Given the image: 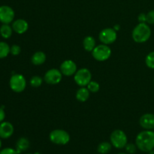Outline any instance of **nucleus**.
<instances>
[{
    "mask_svg": "<svg viewBox=\"0 0 154 154\" xmlns=\"http://www.w3.org/2000/svg\"><path fill=\"white\" fill-rule=\"evenodd\" d=\"M135 144L138 150L148 153L154 149V132L145 130L139 132L135 138Z\"/></svg>",
    "mask_w": 154,
    "mask_h": 154,
    "instance_id": "1",
    "label": "nucleus"
},
{
    "mask_svg": "<svg viewBox=\"0 0 154 154\" xmlns=\"http://www.w3.org/2000/svg\"><path fill=\"white\" fill-rule=\"evenodd\" d=\"M151 35V29L146 23H139L132 31V36L136 43H144L147 42Z\"/></svg>",
    "mask_w": 154,
    "mask_h": 154,
    "instance_id": "2",
    "label": "nucleus"
},
{
    "mask_svg": "<svg viewBox=\"0 0 154 154\" xmlns=\"http://www.w3.org/2000/svg\"><path fill=\"white\" fill-rule=\"evenodd\" d=\"M50 141L57 145H66L70 141V135L63 129H54L49 135Z\"/></svg>",
    "mask_w": 154,
    "mask_h": 154,
    "instance_id": "3",
    "label": "nucleus"
},
{
    "mask_svg": "<svg viewBox=\"0 0 154 154\" xmlns=\"http://www.w3.org/2000/svg\"><path fill=\"white\" fill-rule=\"evenodd\" d=\"M110 140H111V143L112 146H114L117 149L125 148L128 141L126 133L123 130H120V129L114 130L111 133Z\"/></svg>",
    "mask_w": 154,
    "mask_h": 154,
    "instance_id": "4",
    "label": "nucleus"
},
{
    "mask_svg": "<svg viewBox=\"0 0 154 154\" xmlns=\"http://www.w3.org/2000/svg\"><path fill=\"white\" fill-rule=\"evenodd\" d=\"M111 55V49L107 45H98L96 46L93 51L92 56L96 60L99 62L106 61L110 58Z\"/></svg>",
    "mask_w": 154,
    "mask_h": 154,
    "instance_id": "5",
    "label": "nucleus"
},
{
    "mask_svg": "<svg viewBox=\"0 0 154 154\" xmlns=\"http://www.w3.org/2000/svg\"><path fill=\"white\" fill-rule=\"evenodd\" d=\"M74 81L80 87H86L92 81V74L88 69L82 68L75 74Z\"/></svg>",
    "mask_w": 154,
    "mask_h": 154,
    "instance_id": "6",
    "label": "nucleus"
},
{
    "mask_svg": "<svg viewBox=\"0 0 154 154\" xmlns=\"http://www.w3.org/2000/svg\"><path fill=\"white\" fill-rule=\"evenodd\" d=\"M10 87L15 93H21L26 87V81L23 75L20 74H15L11 78L9 81Z\"/></svg>",
    "mask_w": 154,
    "mask_h": 154,
    "instance_id": "7",
    "label": "nucleus"
},
{
    "mask_svg": "<svg viewBox=\"0 0 154 154\" xmlns=\"http://www.w3.org/2000/svg\"><path fill=\"white\" fill-rule=\"evenodd\" d=\"M117 31L114 28H105L100 32L99 35V38L100 42L104 45H111L115 42L117 40Z\"/></svg>",
    "mask_w": 154,
    "mask_h": 154,
    "instance_id": "8",
    "label": "nucleus"
},
{
    "mask_svg": "<svg viewBox=\"0 0 154 154\" xmlns=\"http://www.w3.org/2000/svg\"><path fill=\"white\" fill-rule=\"evenodd\" d=\"M63 78V74L60 70L57 69H51L45 73L44 80L45 82L51 85H56L60 83Z\"/></svg>",
    "mask_w": 154,
    "mask_h": 154,
    "instance_id": "9",
    "label": "nucleus"
},
{
    "mask_svg": "<svg viewBox=\"0 0 154 154\" xmlns=\"http://www.w3.org/2000/svg\"><path fill=\"white\" fill-rule=\"evenodd\" d=\"M14 16V11L10 6H0V22L2 23V24H9L11 23Z\"/></svg>",
    "mask_w": 154,
    "mask_h": 154,
    "instance_id": "10",
    "label": "nucleus"
},
{
    "mask_svg": "<svg viewBox=\"0 0 154 154\" xmlns=\"http://www.w3.org/2000/svg\"><path fill=\"white\" fill-rule=\"evenodd\" d=\"M60 70L63 75L69 77L75 75L78 69L75 62L71 60H67L62 63V64L60 65Z\"/></svg>",
    "mask_w": 154,
    "mask_h": 154,
    "instance_id": "11",
    "label": "nucleus"
},
{
    "mask_svg": "<svg viewBox=\"0 0 154 154\" xmlns=\"http://www.w3.org/2000/svg\"><path fill=\"white\" fill-rule=\"evenodd\" d=\"M139 124L145 130L154 129V114L150 113L143 114L139 119Z\"/></svg>",
    "mask_w": 154,
    "mask_h": 154,
    "instance_id": "12",
    "label": "nucleus"
},
{
    "mask_svg": "<svg viewBox=\"0 0 154 154\" xmlns=\"http://www.w3.org/2000/svg\"><path fill=\"white\" fill-rule=\"evenodd\" d=\"M13 125L9 122H2L0 123V138L3 139L9 138L14 133Z\"/></svg>",
    "mask_w": 154,
    "mask_h": 154,
    "instance_id": "13",
    "label": "nucleus"
},
{
    "mask_svg": "<svg viewBox=\"0 0 154 154\" xmlns=\"http://www.w3.org/2000/svg\"><path fill=\"white\" fill-rule=\"evenodd\" d=\"M12 29L17 34H23L28 30L29 24L25 20L18 19L12 23Z\"/></svg>",
    "mask_w": 154,
    "mask_h": 154,
    "instance_id": "14",
    "label": "nucleus"
},
{
    "mask_svg": "<svg viewBox=\"0 0 154 154\" xmlns=\"http://www.w3.org/2000/svg\"><path fill=\"white\" fill-rule=\"evenodd\" d=\"M30 146V142L28 140V138H25V137H22V138H20L17 140L16 143V149L18 154L21 153L22 152L26 151L29 149Z\"/></svg>",
    "mask_w": 154,
    "mask_h": 154,
    "instance_id": "15",
    "label": "nucleus"
},
{
    "mask_svg": "<svg viewBox=\"0 0 154 154\" xmlns=\"http://www.w3.org/2000/svg\"><path fill=\"white\" fill-rule=\"evenodd\" d=\"M46 54L42 51H37L31 57V62L35 66H41L46 61Z\"/></svg>",
    "mask_w": 154,
    "mask_h": 154,
    "instance_id": "16",
    "label": "nucleus"
},
{
    "mask_svg": "<svg viewBox=\"0 0 154 154\" xmlns=\"http://www.w3.org/2000/svg\"><path fill=\"white\" fill-rule=\"evenodd\" d=\"M90 98V91L87 88L84 87H81L76 92V99L77 100L81 102H84L88 100Z\"/></svg>",
    "mask_w": 154,
    "mask_h": 154,
    "instance_id": "17",
    "label": "nucleus"
},
{
    "mask_svg": "<svg viewBox=\"0 0 154 154\" xmlns=\"http://www.w3.org/2000/svg\"><path fill=\"white\" fill-rule=\"evenodd\" d=\"M83 46L84 50L87 52H92L96 48V40L93 36H87L84 39Z\"/></svg>",
    "mask_w": 154,
    "mask_h": 154,
    "instance_id": "18",
    "label": "nucleus"
},
{
    "mask_svg": "<svg viewBox=\"0 0 154 154\" xmlns=\"http://www.w3.org/2000/svg\"><path fill=\"white\" fill-rule=\"evenodd\" d=\"M12 32L13 29L12 26H9V24H2L0 27V35L4 38H9L12 35Z\"/></svg>",
    "mask_w": 154,
    "mask_h": 154,
    "instance_id": "19",
    "label": "nucleus"
},
{
    "mask_svg": "<svg viewBox=\"0 0 154 154\" xmlns=\"http://www.w3.org/2000/svg\"><path fill=\"white\" fill-rule=\"evenodd\" d=\"M112 148V144L111 143L104 141V142L100 143L98 146L97 150L99 154H107L109 153Z\"/></svg>",
    "mask_w": 154,
    "mask_h": 154,
    "instance_id": "20",
    "label": "nucleus"
},
{
    "mask_svg": "<svg viewBox=\"0 0 154 154\" xmlns=\"http://www.w3.org/2000/svg\"><path fill=\"white\" fill-rule=\"evenodd\" d=\"M10 54V47L7 43L0 42V59L5 58Z\"/></svg>",
    "mask_w": 154,
    "mask_h": 154,
    "instance_id": "21",
    "label": "nucleus"
},
{
    "mask_svg": "<svg viewBox=\"0 0 154 154\" xmlns=\"http://www.w3.org/2000/svg\"><path fill=\"white\" fill-rule=\"evenodd\" d=\"M42 82H43V80L38 75H35L32 78L30 79V85L32 86L34 88H37V87H39L42 84Z\"/></svg>",
    "mask_w": 154,
    "mask_h": 154,
    "instance_id": "22",
    "label": "nucleus"
},
{
    "mask_svg": "<svg viewBox=\"0 0 154 154\" xmlns=\"http://www.w3.org/2000/svg\"><path fill=\"white\" fill-rule=\"evenodd\" d=\"M145 63L148 68L154 69V51L149 53L145 58Z\"/></svg>",
    "mask_w": 154,
    "mask_h": 154,
    "instance_id": "23",
    "label": "nucleus"
},
{
    "mask_svg": "<svg viewBox=\"0 0 154 154\" xmlns=\"http://www.w3.org/2000/svg\"><path fill=\"white\" fill-rule=\"evenodd\" d=\"M87 89L91 93H97L100 89V86H99V83L96 82V81H91L87 85Z\"/></svg>",
    "mask_w": 154,
    "mask_h": 154,
    "instance_id": "24",
    "label": "nucleus"
},
{
    "mask_svg": "<svg viewBox=\"0 0 154 154\" xmlns=\"http://www.w3.org/2000/svg\"><path fill=\"white\" fill-rule=\"evenodd\" d=\"M137 146L135 144H131V143H129V144H128L126 145V147H125V149H126V153H129V154H134L135 153V152H136L137 150Z\"/></svg>",
    "mask_w": 154,
    "mask_h": 154,
    "instance_id": "25",
    "label": "nucleus"
},
{
    "mask_svg": "<svg viewBox=\"0 0 154 154\" xmlns=\"http://www.w3.org/2000/svg\"><path fill=\"white\" fill-rule=\"evenodd\" d=\"M21 48L19 45H14L10 48V53L14 56H17L20 54Z\"/></svg>",
    "mask_w": 154,
    "mask_h": 154,
    "instance_id": "26",
    "label": "nucleus"
},
{
    "mask_svg": "<svg viewBox=\"0 0 154 154\" xmlns=\"http://www.w3.org/2000/svg\"><path fill=\"white\" fill-rule=\"evenodd\" d=\"M0 154H18L15 149L11 148V147H6L0 150Z\"/></svg>",
    "mask_w": 154,
    "mask_h": 154,
    "instance_id": "27",
    "label": "nucleus"
},
{
    "mask_svg": "<svg viewBox=\"0 0 154 154\" xmlns=\"http://www.w3.org/2000/svg\"><path fill=\"white\" fill-rule=\"evenodd\" d=\"M147 23L148 24H154V10L147 14Z\"/></svg>",
    "mask_w": 154,
    "mask_h": 154,
    "instance_id": "28",
    "label": "nucleus"
},
{
    "mask_svg": "<svg viewBox=\"0 0 154 154\" xmlns=\"http://www.w3.org/2000/svg\"><path fill=\"white\" fill-rule=\"evenodd\" d=\"M138 20L139 23H147V14L141 13L138 15Z\"/></svg>",
    "mask_w": 154,
    "mask_h": 154,
    "instance_id": "29",
    "label": "nucleus"
},
{
    "mask_svg": "<svg viewBox=\"0 0 154 154\" xmlns=\"http://www.w3.org/2000/svg\"><path fill=\"white\" fill-rule=\"evenodd\" d=\"M5 117V113L2 108H0V123L4 120Z\"/></svg>",
    "mask_w": 154,
    "mask_h": 154,
    "instance_id": "30",
    "label": "nucleus"
},
{
    "mask_svg": "<svg viewBox=\"0 0 154 154\" xmlns=\"http://www.w3.org/2000/svg\"><path fill=\"white\" fill-rule=\"evenodd\" d=\"M120 29V25H115L114 26V29L115 30V31H117V30H119Z\"/></svg>",
    "mask_w": 154,
    "mask_h": 154,
    "instance_id": "31",
    "label": "nucleus"
},
{
    "mask_svg": "<svg viewBox=\"0 0 154 154\" xmlns=\"http://www.w3.org/2000/svg\"><path fill=\"white\" fill-rule=\"evenodd\" d=\"M148 154H154V149L153 150H150V152H148Z\"/></svg>",
    "mask_w": 154,
    "mask_h": 154,
    "instance_id": "32",
    "label": "nucleus"
},
{
    "mask_svg": "<svg viewBox=\"0 0 154 154\" xmlns=\"http://www.w3.org/2000/svg\"><path fill=\"white\" fill-rule=\"evenodd\" d=\"M2 147V141H1V138H0V149Z\"/></svg>",
    "mask_w": 154,
    "mask_h": 154,
    "instance_id": "33",
    "label": "nucleus"
},
{
    "mask_svg": "<svg viewBox=\"0 0 154 154\" xmlns=\"http://www.w3.org/2000/svg\"><path fill=\"white\" fill-rule=\"evenodd\" d=\"M117 154H129V153H117Z\"/></svg>",
    "mask_w": 154,
    "mask_h": 154,
    "instance_id": "34",
    "label": "nucleus"
},
{
    "mask_svg": "<svg viewBox=\"0 0 154 154\" xmlns=\"http://www.w3.org/2000/svg\"><path fill=\"white\" fill-rule=\"evenodd\" d=\"M35 154H40V153H35Z\"/></svg>",
    "mask_w": 154,
    "mask_h": 154,
    "instance_id": "35",
    "label": "nucleus"
},
{
    "mask_svg": "<svg viewBox=\"0 0 154 154\" xmlns=\"http://www.w3.org/2000/svg\"><path fill=\"white\" fill-rule=\"evenodd\" d=\"M26 154H31V153H26Z\"/></svg>",
    "mask_w": 154,
    "mask_h": 154,
    "instance_id": "36",
    "label": "nucleus"
},
{
    "mask_svg": "<svg viewBox=\"0 0 154 154\" xmlns=\"http://www.w3.org/2000/svg\"></svg>",
    "mask_w": 154,
    "mask_h": 154,
    "instance_id": "37",
    "label": "nucleus"
}]
</instances>
